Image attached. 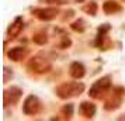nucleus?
I'll return each mask as SVG.
<instances>
[{
  "instance_id": "obj_1",
  "label": "nucleus",
  "mask_w": 125,
  "mask_h": 121,
  "mask_svg": "<svg viewBox=\"0 0 125 121\" xmlns=\"http://www.w3.org/2000/svg\"><path fill=\"white\" fill-rule=\"evenodd\" d=\"M83 90H84L83 83H79V82H66V83H62L56 89V94L61 99H70V97L79 96Z\"/></svg>"
},
{
  "instance_id": "obj_2",
  "label": "nucleus",
  "mask_w": 125,
  "mask_h": 121,
  "mask_svg": "<svg viewBox=\"0 0 125 121\" xmlns=\"http://www.w3.org/2000/svg\"><path fill=\"white\" fill-rule=\"evenodd\" d=\"M28 68L32 70V72H35V73H46V72L51 70L52 65H51V62H49L48 58L37 55V56H34L32 59H30Z\"/></svg>"
},
{
  "instance_id": "obj_3",
  "label": "nucleus",
  "mask_w": 125,
  "mask_h": 121,
  "mask_svg": "<svg viewBox=\"0 0 125 121\" xmlns=\"http://www.w3.org/2000/svg\"><path fill=\"white\" fill-rule=\"evenodd\" d=\"M111 87V82H110V79L108 77H103V79H98L97 82H94V85L91 86L90 89V94L91 97H100L103 93L108 92V89Z\"/></svg>"
},
{
  "instance_id": "obj_4",
  "label": "nucleus",
  "mask_w": 125,
  "mask_h": 121,
  "mask_svg": "<svg viewBox=\"0 0 125 121\" xmlns=\"http://www.w3.org/2000/svg\"><path fill=\"white\" fill-rule=\"evenodd\" d=\"M40 109H41V103H40V100H38V97H35V96H28V97L25 99L23 110L27 115L37 114V113L40 111Z\"/></svg>"
},
{
  "instance_id": "obj_5",
  "label": "nucleus",
  "mask_w": 125,
  "mask_h": 121,
  "mask_svg": "<svg viewBox=\"0 0 125 121\" xmlns=\"http://www.w3.org/2000/svg\"><path fill=\"white\" fill-rule=\"evenodd\" d=\"M21 89L16 86H11L4 92V106H10V104H16L21 97Z\"/></svg>"
},
{
  "instance_id": "obj_6",
  "label": "nucleus",
  "mask_w": 125,
  "mask_h": 121,
  "mask_svg": "<svg viewBox=\"0 0 125 121\" xmlns=\"http://www.w3.org/2000/svg\"><path fill=\"white\" fill-rule=\"evenodd\" d=\"M32 13H34L40 20H44V21L53 20V18L59 14V11H58L56 9H52V7H49V9H37V10H34Z\"/></svg>"
},
{
  "instance_id": "obj_7",
  "label": "nucleus",
  "mask_w": 125,
  "mask_h": 121,
  "mask_svg": "<svg viewBox=\"0 0 125 121\" xmlns=\"http://www.w3.org/2000/svg\"><path fill=\"white\" fill-rule=\"evenodd\" d=\"M69 73H70V76L74 77V79H82V77L84 76V73H86V69L80 62H73V64L70 65Z\"/></svg>"
},
{
  "instance_id": "obj_8",
  "label": "nucleus",
  "mask_w": 125,
  "mask_h": 121,
  "mask_svg": "<svg viewBox=\"0 0 125 121\" xmlns=\"http://www.w3.org/2000/svg\"><path fill=\"white\" fill-rule=\"evenodd\" d=\"M79 111H80V114L84 115L86 118H91L93 115L96 114V106L89 103V101H83V103L80 104Z\"/></svg>"
},
{
  "instance_id": "obj_9",
  "label": "nucleus",
  "mask_w": 125,
  "mask_h": 121,
  "mask_svg": "<svg viewBox=\"0 0 125 121\" xmlns=\"http://www.w3.org/2000/svg\"><path fill=\"white\" fill-rule=\"evenodd\" d=\"M7 55L9 58L11 59V61H21L24 56H25V48L23 46H16V48H11L10 51L7 52Z\"/></svg>"
},
{
  "instance_id": "obj_10",
  "label": "nucleus",
  "mask_w": 125,
  "mask_h": 121,
  "mask_svg": "<svg viewBox=\"0 0 125 121\" xmlns=\"http://www.w3.org/2000/svg\"><path fill=\"white\" fill-rule=\"evenodd\" d=\"M23 21L20 20V18H17L14 23L9 27V30H7V34H9V37L10 38H14V37H17L20 33H21V30H23Z\"/></svg>"
},
{
  "instance_id": "obj_11",
  "label": "nucleus",
  "mask_w": 125,
  "mask_h": 121,
  "mask_svg": "<svg viewBox=\"0 0 125 121\" xmlns=\"http://www.w3.org/2000/svg\"><path fill=\"white\" fill-rule=\"evenodd\" d=\"M103 10H104V13H107V14H114V13H118L121 10V6H119L117 1L108 0V1H105L103 4Z\"/></svg>"
},
{
  "instance_id": "obj_12",
  "label": "nucleus",
  "mask_w": 125,
  "mask_h": 121,
  "mask_svg": "<svg viewBox=\"0 0 125 121\" xmlns=\"http://www.w3.org/2000/svg\"><path fill=\"white\" fill-rule=\"evenodd\" d=\"M34 42L35 44H38V45H44L46 41H48V38H46V34L45 33H38L37 35H34Z\"/></svg>"
},
{
  "instance_id": "obj_13",
  "label": "nucleus",
  "mask_w": 125,
  "mask_h": 121,
  "mask_svg": "<svg viewBox=\"0 0 125 121\" xmlns=\"http://www.w3.org/2000/svg\"><path fill=\"white\" fill-rule=\"evenodd\" d=\"M83 10H84V11H87V13H90L91 16H94V14L97 13V4H96V3H90L89 6L83 7Z\"/></svg>"
},
{
  "instance_id": "obj_14",
  "label": "nucleus",
  "mask_w": 125,
  "mask_h": 121,
  "mask_svg": "<svg viewBox=\"0 0 125 121\" xmlns=\"http://www.w3.org/2000/svg\"><path fill=\"white\" fill-rule=\"evenodd\" d=\"M80 24H83V21H82V20H79V21H76V23L72 24V28H73V30H79V31H83L84 28H83Z\"/></svg>"
},
{
  "instance_id": "obj_15",
  "label": "nucleus",
  "mask_w": 125,
  "mask_h": 121,
  "mask_svg": "<svg viewBox=\"0 0 125 121\" xmlns=\"http://www.w3.org/2000/svg\"><path fill=\"white\" fill-rule=\"evenodd\" d=\"M41 3H49V4H63V0H41Z\"/></svg>"
},
{
  "instance_id": "obj_16",
  "label": "nucleus",
  "mask_w": 125,
  "mask_h": 121,
  "mask_svg": "<svg viewBox=\"0 0 125 121\" xmlns=\"http://www.w3.org/2000/svg\"><path fill=\"white\" fill-rule=\"evenodd\" d=\"M63 111H65V113H68V117H70V115H72V106L69 104V107H65Z\"/></svg>"
}]
</instances>
